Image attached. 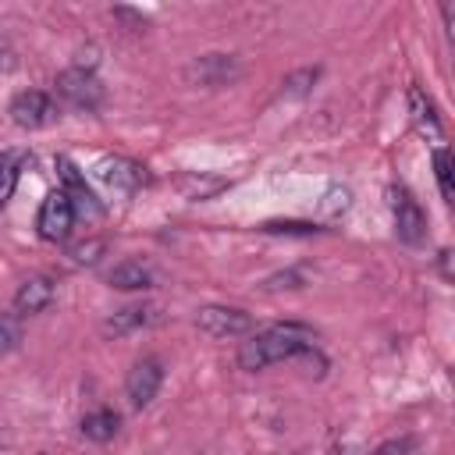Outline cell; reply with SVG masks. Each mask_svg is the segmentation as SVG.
<instances>
[{"mask_svg": "<svg viewBox=\"0 0 455 455\" xmlns=\"http://www.w3.org/2000/svg\"><path fill=\"white\" fill-rule=\"evenodd\" d=\"M313 348H316V334L306 323H274L267 331H256L249 341H242L238 366L249 370V373H256V370H267L274 363L306 355Z\"/></svg>", "mask_w": 455, "mask_h": 455, "instance_id": "6da1fadb", "label": "cell"}, {"mask_svg": "<svg viewBox=\"0 0 455 455\" xmlns=\"http://www.w3.org/2000/svg\"><path fill=\"white\" fill-rule=\"evenodd\" d=\"M53 92H57L60 103H68L71 110H82V114H92L103 103V82L82 64L64 68L57 75V82H53Z\"/></svg>", "mask_w": 455, "mask_h": 455, "instance_id": "7a4b0ae2", "label": "cell"}, {"mask_svg": "<svg viewBox=\"0 0 455 455\" xmlns=\"http://www.w3.org/2000/svg\"><path fill=\"white\" fill-rule=\"evenodd\" d=\"M160 384H164V363L156 355L135 359L132 370H128V377H124V395H128L132 409H146L156 398Z\"/></svg>", "mask_w": 455, "mask_h": 455, "instance_id": "3957f363", "label": "cell"}, {"mask_svg": "<svg viewBox=\"0 0 455 455\" xmlns=\"http://www.w3.org/2000/svg\"><path fill=\"white\" fill-rule=\"evenodd\" d=\"M53 117H57V103H53V96L43 92V89H25V92H18V96L11 100V121H14L18 128L36 132V128H46Z\"/></svg>", "mask_w": 455, "mask_h": 455, "instance_id": "277c9868", "label": "cell"}, {"mask_svg": "<svg viewBox=\"0 0 455 455\" xmlns=\"http://www.w3.org/2000/svg\"><path fill=\"white\" fill-rule=\"evenodd\" d=\"M71 224H75V206H71V199H68L60 188L50 192V196L43 199L39 213H36L39 235H43L46 242H64V238L71 235Z\"/></svg>", "mask_w": 455, "mask_h": 455, "instance_id": "5b68a950", "label": "cell"}, {"mask_svg": "<svg viewBox=\"0 0 455 455\" xmlns=\"http://www.w3.org/2000/svg\"><path fill=\"white\" fill-rule=\"evenodd\" d=\"M387 196H391V210H395V235L405 245H419L423 235H427V213H423V206L405 188H387Z\"/></svg>", "mask_w": 455, "mask_h": 455, "instance_id": "8992f818", "label": "cell"}, {"mask_svg": "<svg viewBox=\"0 0 455 455\" xmlns=\"http://www.w3.org/2000/svg\"><path fill=\"white\" fill-rule=\"evenodd\" d=\"M196 327L210 338H238L252 327V316L238 306H203L196 313Z\"/></svg>", "mask_w": 455, "mask_h": 455, "instance_id": "52a82bcc", "label": "cell"}, {"mask_svg": "<svg viewBox=\"0 0 455 455\" xmlns=\"http://www.w3.org/2000/svg\"><path fill=\"white\" fill-rule=\"evenodd\" d=\"M92 171H96V178H100L107 188L124 192V196H132V192L146 181V167L135 164V160H128V156H103Z\"/></svg>", "mask_w": 455, "mask_h": 455, "instance_id": "ba28073f", "label": "cell"}, {"mask_svg": "<svg viewBox=\"0 0 455 455\" xmlns=\"http://www.w3.org/2000/svg\"><path fill=\"white\" fill-rule=\"evenodd\" d=\"M238 60L231 57V53H203V57H196L192 64H188V78L196 82V85H228V82H235L238 78Z\"/></svg>", "mask_w": 455, "mask_h": 455, "instance_id": "9c48e42d", "label": "cell"}, {"mask_svg": "<svg viewBox=\"0 0 455 455\" xmlns=\"http://www.w3.org/2000/svg\"><path fill=\"white\" fill-rule=\"evenodd\" d=\"M156 316H160L156 306H149V302H132V306L114 309V313L103 320V334H107V338H124V334H132V331H142V327L156 323Z\"/></svg>", "mask_w": 455, "mask_h": 455, "instance_id": "30bf717a", "label": "cell"}, {"mask_svg": "<svg viewBox=\"0 0 455 455\" xmlns=\"http://www.w3.org/2000/svg\"><path fill=\"white\" fill-rule=\"evenodd\" d=\"M57 167H60V181H64V196L71 199V206H75V217L82 213H89V217H100V203H96V196L89 192V185H85V174L68 160V156H60L57 160Z\"/></svg>", "mask_w": 455, "mask_h": 455, "instance_id": "8fae6325", "label": "cell"}, {"mask_svg": "<svg viewBox=\"0 0 455 455\" xmlns=\"http://www.w3.org/2000/svg\"><path fill=\"white\" fill-rule=\"evenodd\" d=\"M50 302H53V281H50L46 274H32V277H25V281L18 284V291H14V309H18L21 316L43 313Z\"/></svg>", "mask_w": 455, "mask_h": 455, "instance_id": "7c38bea8", "label": "cell"}, {"mask_svg": "<svg viewBox=\"0 0 455 455\" xmlns=\"http://www.w3.org/2000/svg\"><path fill=\"white\" fill-rule=\"evenodd\" d=\"M110 288H121V291H146L153 288V267L142 263V259H121L114 270H110Z\"/></svg>", "mask_w": 455, "mask_h": 455, "instance_id": "4fadbf2b", "label": "cell"}, {"mask_svg": "<svg viewBox=\"0 0 455 455\" xmlns=\"http://www.w3.org/2000/svg\"><path fill=\"white\" fill-rule=\"evenodd\" d=\"M117 430H121V416H117L114 409H92V412L82 416V434H85L89 441H96V444L114 441Z\"/></svg>", "mask_w": 455, "mask_h": 455, "instance_id": "5bb4252c", "label": "cell"}, {"mask_svg": "<svg viewBox=\"0 0 455 455\" xmlns=\"http://www.w3.org/2000/svg\"><path fill=\"white\" fill-rule=\"evenodd\" d=\"M409 114H412V121H416V128L423 135H441V121H437V110H434V100L419 85L409 89Z\"/></svg>", "mask_w": 455, "mask_h": 455, "instance_id": "9a60e30c", "label": "cell"}, {"mask_svg": "<svg viewBox=\"0 0 455 455\" xmlns=\"http://www.w3.org/2000/svg\"><path fill=\"white\" fill-rule=\"evenodd\" d=\"M21 167H25V153L21 149H11L0 156V210L11 203L14 188H18V178H21Z\"/></svg>", "mask_w": 455, "mask_h": 455, "instance_id": "2e32d148", "label": "cell"}, {"mask_svg": "<svg viewBox=\"0 0 455 455\" xmlns=\"http://www.w3.org/2000/svg\"><path fill=\"white\" fill-rule=\"evenodd\" d=\"M316 78H320V68H299V71H291L284 82H281V96H306L313 85H316Z\"/></svg>", "mask_w": 455, "mask_h": 455, "instance_id": "e0dca14e", "label": "cell"}, {"mask_svg": "<svg viewBox=\"0 0 455 455\" xmlns=\"http://www.w3.org/2000/svg\"><path fill=\"white\" fill-rule=\"evenodd\" d=\"M434 178H437L441 196L451 203V196H455V188H451V153H448L444 146L434 149Z\"/></svg>", "mask_w": 455, "mask_h": 455, "instance_id": "ac0fdd59", "label": "cell"}, {"mask_svg": "<svg viewBox=\"0 0 455 455\" xmlns=\"http://www.w3.org/2000/svg\"><path fill=\"white\" fill-rule=\"evenodd\" d=\"M228 181L224 178H181V192L188 196V199H210L213 192H220Z\"/></svg>", "mask_w": 455, "mask_h": 455, "instance_id": "d6986e66", "label": "cell"}, {"mask_svg": "<svg viewBox=\"0 0 455 455\" xmlns=\"http://www.w3.org/2000/svg\"><path fill=\"white\" fill-rule=\"evenodd\" d=\"M18 341H21V320L14 313H0V355L18 348Z\"/></svg>", "mask_w": 455, "mask_h": 455, "instance_id": "ffe728a7", "label": "cell"}, {"mask_svg": "<svg viewBox=\"0 0 455 455\" xmlns=\"http://www.w3.org/2000/svg\"><path fill=\"white\" fill-rule=\"evenodd\" d=\"M348 206H352V192L341 188V185L327 188V196H323V203H320V210H323L327 217H338V213H345Z\"/></svg>", "mask_w": 455, "mask_h": 455, "instance_id": "44dd1931", "label": "cell"}, {"mask_svg": "<svg viewBox=\"0 0 455 455\" xmlns=\"http://www.w3.org/2000/svg\"><path fill=\"white\" fill-rule=\"evenodd\" d=\"M416 451H419V441L416 437H391L373 455H416Z\"/></svg>", "mask_w": 455, "mask_h": 455, "instance_id": "7402d4cb", "label": "cell"}, {"mask_svg": "<svg viewBox=\"0 0 455 455\" xmlns=\"http://www.w3.org/2000/svg\"><path fill=\"white\" fill-rule=\"evenodd\" d=\"M267 231H299V235H309V231H316V228H313V224H295V220H288V224L270 220V224H267Z\"/></svg>", "mask_w": 455, "mask_h": 455, "instance_id": "603a6c76", "label": "cell"}, {"mask_svg": "<svg viewBox=\"0 0 455 455\" xmlns=\"http://www.w3.org/2000/svg\"><path fill=\"white\" fill-rule=\"evenodd\" d=\"M100 249H103L100 242H92V245H78V249H75V259H78V263H92V259H96L92 252H100Z\"/></svg>", "mask_w": 455, "mask_h": 455, "instance_id": "cb8c5ba5", "label": "cell"}, {"mask_svg": "<svg viewBox=\"0 0 455 455\" xmlns=\"http://www.w3.org/2000/svg\"><path fill=\"white\" fill-rule=\"evenodd\" d=\"M14 64V50H11V43L0 36V71H7Z\"/></svg>", "mask_w": 455, "mask_h": 455, "instance_id": "d4e9b609", "label": "cell"}, {"mask_svg": "<svg viewBox=\"0 0 455 455\" xmlns=\"http://www.w3.org/2000/svg\"><path fill=\"white\" fill-rule=\"evenodd\" d=\"M327 455H363V451H359L355 444H338V448H331Z\"/></svg>", "mask_w": 455, "mask_h": 455, "instance_id": "484cf974", "label": "cell"}]
</instances>
